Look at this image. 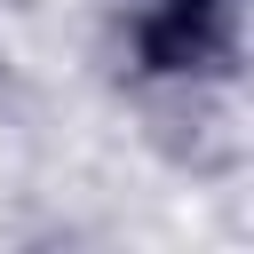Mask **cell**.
<instances>
[{
  "mask_svg": "<svg viewBox=\"0 0 254 254\" xmlns=\"http://www.w3.org/2000/svg\"><path fill=\"white\" fill-rule=\"evenodd\" d=\"M127 79L143 87H230L246 64V0H135L127 8Z\"/></svg>",
  "mask_w": 254,
  "mask_h": 254,
  "instance_id": "6da1fadb",
  "label": "cell"
}]
</instances>
